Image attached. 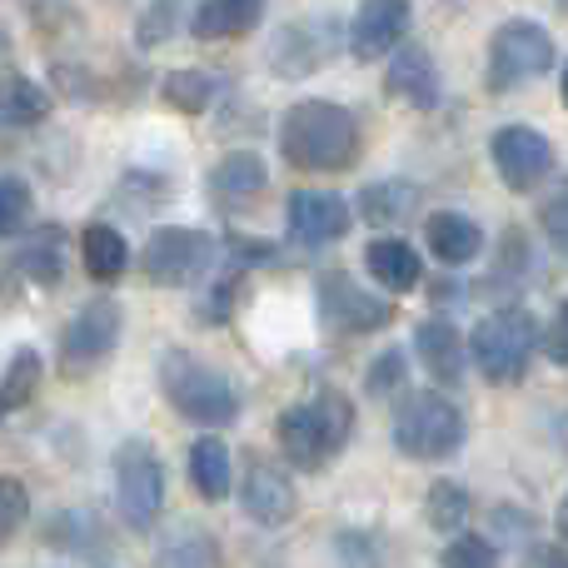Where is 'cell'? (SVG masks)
<instances>
[{
	"mask_svg": "<svg viewBox=\"0 0 568 568\" xmlns=\"http://www.w3.org/2000/svg\"><path fill=\"white\" fill-rule=\"evenodd\" d=\"M190 484H195V494L205 504L230 499V489H235V459H230V444L220 434L195 439V449H190Z\"/></svg>",
	"mask_w": 568,
	"mask_h": 568,
	"instance_id": "44dd1931",
	"label": "cell"
},
{
	"mask_svg": "<svg viewBox=\"0 0 568 568\" xmlns=\"http://www.w3.org/2000/svg\"><path fill=\"white\" fill-rule=\"evenodd\" d=\"M40 379H45V359H40V349H30V344H20V349L10 354L6 374H0V414H16V409H26V404L36 399Z\"/></svg>",
	"mask_w": 568,
	"mask_h": 568,
	"instance_id": "cb8c5ba5",
	"label": "cell"
},
{
	"mask_svg": "<svg viewBox=\"0 0 568 568\" xmlns=\"http://www.w3.org/2000/svg\"><path fill=\"white\" fill-rule=\"evenodd\" d=\"M26 519H30V489L20 479H10V474H0V549L26 529Z\"/></svg>",
	"mask_w": 568,
	"mask_h": 568,
	"instance_id": "d6a6232c",
	"label": "cell"
},
{
	"mask_svg": "<svg viewBox=\"0 0 568 568\" xmlns=\"http://www.w3.org/2000/svg\"><path fill=\"white\" fill-rule=\"evenodd\" d=\"M294 479L280 469V464H265V459H250L245 469V484H240V509H245L250 524L260 529H280V524L294 519Z\"/></svg>",
	"mask_w": 568,
	"mask_h": 568,
	"instance_id": "4fadbf2b",
	"label": "cell"
},
{
	"mask_svg": "<svg viewBox=\"0 0 568 568\" xmlns=\"http://www.w3.org/2000/svg\"><path fill=\"white\" fill-rule=\"evenodd\" d=\"M389 95L404 100L409 110H439L444 100V75L434 65V55L424 45H399L389 60Z\"/></svg>",
	"mask_w": 568,
	"mask_h": 568,
	"instance_id": "9a60e30c",
	"label": "cell"
},
{
	"mask_svg": "<svg viewBox=\"0 0 568 568\" xmlns=\"http://www.w3.org/2000/svg\"><path fill=\"white\" fill-rule=\"evenodd\" d=\"M394 449L404 459H424V464H439L449 454L464 449V414L454 399L434 389H414L399 399L394 409Z\"/></svg>",
	"mask_w": 568,
	"mask_h": 568,
	"instance_id": "5b68a950",
	"label": "cell"
},
{
	"mask_svg": "<svg viewBox=\"0 0 568 568\" xmlns=\"http://www.w3.org/2000/svg\"><path fill=\"white\" fill-rule=\"evenodd\" d=\"M364 270H369L374 284L389 290V294H409V290H419L424 284L419 250H414L409 240H394V235L369 240V250H364Z\"/></svg>",
	"mask_w": 568,
	"mask_h": 568,
	"instance_id": "e0dca14e",
	"label": "cell"
},
{
	"mask_svg": "<svg viewBox=\"0 0 568 568\" xmlns=\"http://www.w3.org/2000/svg\"><path fill=\"white\" fill-rule=\"evenodd\" d=\"M80 260H85L95 284H115L130 270V245L115 225H90L85 235H80Z\"/></svg>",
	"mask_w": 568,
	"mask_h": 568,
	"instance_id": "603a6c76",
	"label": "cell"
},
{
	"mask_svg": "<svg viewBox=\"0 0 568 568\" xmlns=\"http://www.w3.org/2000/svg\"><path fill=\"white\" fill-rule=\"evenodd\" d=\"M30 210H36V195H30L26 180L0 175V240L20 235L30 225Z\"/></svg>",
	"mask_w": 568,
	"mask_h": 568,
	"instance_id": "4dcf8cb0",
	"label": "cell"
},
{
	"mask_svg": "<svg viewBox=\"0 0 568 568\" xmlns=\"http://www.w3.org/2000/svg\"><path fill=\"white\" fill-rule=\"evenodd\" d=\"M414 205H419V190L404 185V180H379L359 195V210L369 225H394V220L414 215Z\"/></svg>",
	"mask_w": 568,
	"mask_h": 568,
	"instance_id": "f1b7e54d",
	"label": "cell"
},
{
	"mask_svg": "<svg viewBox=\"0 0 568 568\" xmlns=\"http://www.w3.org/2000/svg\"><path fill=\"white\" fill-rule=\"evenodd\" d=\"M424 514H429V524H434L439 534H459L464 519L474 514V499H469V489H464V484L439 479V484L429 489V499H424Z\"/></svg>",
	"mask_w": 568,
	"mask_h": 568,
	"instance_id": "f546056e",
	"label": "cell"
},
{
	"mask_svg": "<svg viewBox=\"0 0 568 568\" xmlns=\"http://www.w3.org/2000/svg\"><path fill=\"white\" fill-rule=\"evenodd\" d=\"M115 509L135 534H150L165 514V464L150 439H125L115 449Z\"/></svg>",
	"mask_w": 568,
	"mask_h": 568,
	"instance_id": "52a82bcc",
	"label": "cell"
},
{
	"mask_svg": "<svg viewBox=\"0 0 568 568\" xmlns=\"http://www.w3.org/2000/svg\"><path fill=\"white\" fill-rule=\"evenodd\" d=\"M424 240H429L434 260L449 270L479 260V250H484V230L474 225L469 215H459V210H434V215L424 220Z\"/></svg>",
	"mask_w": 568,
	"mask_h": 568,
	"instance_id": "ac0fdd59",
	"label": "cell"
},
{
	"mask_svg": "<svg viewBox=\"0 0 568 568\" xmlns=\"http://www.w3.org/2000/svg\"><path fill=\"white\" fill-rule=\"evenodd\" d=\"M494 275H504L499 284H519L529 275V260H524V235L519 230H509V240H504V260L494 265Z\"/></svg>",
	"mask_w": 568,
	"mask_h": 568,
	"instance_id": "d590c367",
	"label": "cell"
},
{
	"mask_svg": "<svg viewBox=\"0 0 568 568\" xmlns=\"http://www.w3.org/2000/svg\"><path fill=\"white\" fill-rule=\"evenodd\" d=\"M50 115V95L30 75L0 80V125H40Z\"/></svg>",
	"mask_w": 568,
	"mask_h": 568,
	"instance_id": "484cf974",
	"label": "cell"
},
{
	"mask_svg": "<svg viewBox=\"0 0 568 568\" xmlns=\"http://www.w3.org/2000/svg\"><path fill=\"white\" fill-rule=\"evenodd\" d=\"M265 20L260 0H205V6L190 10V36L195 40H235Z\"/></svg>",
	"mask_w": 568,
	"mask_h": 568,
	"instance_id": "ffe728a7",
	"label": "cell"
},
{
	"mask_svg": "<svg viewBox=\"0 0 568 568\" xmlns=\"http://www.w3.org/2000/svg\"><path fill=\"white\" fill-rule=\"evenodd\" d=\"M544 230H549V245L564 250V240H568V230H564V195H554L549 205H544Z\"/></svg>",
	"mask_w": 568,
	"mask_h": 568,
	"instance_id": "74e56055",
	"label": "cell"
},
{
	"mask_svg": "<svg viewBox=\"0 0 568 568\" xmlns=\"http://www.w3.org/2000/svg\"><path fill=\"white\" fill-rule=\"evenodd\" d=\"M180 26V6H145L135 20V40L140 45H160V40H170Z\"/></svg>",
	"mask_w": 568,
	"mask_h": 568,
	"instance_id": "e575fe53",
	"label": "cell"
},
{
	"mask_svg": "<svg viewBox=\"0 0 568 568\" xmlns=\"http://www.w3.org/2000/svg\"><path fill=\"white\" fill-rule=\"evenodd\" d=\"M404 374H409V359H404V349H384L379 359L369 364V374H364V389L379 399V394H399L404 389Z\"/></svg>",
	"mask_w": 568,
	"mask_h": 568,
	"instance_id": "836d02e7",
	"label": "cell"
},
{
	"mask_svg": "<svg viewBox=\"0 0 568 568\" xmlns=\"http://www.w3.org/2000/svg\"><path fill=\"white\" fill-rule=\"evenodd\" d=\"M559 65V45L534 20H509L489 40V90H519Z\"/></svg>",
	"mask_w": 568,
	"mask_h": 568,
	"instance_id": "ba28073f",
	"label": "cell"
},
{
	"mask_svg": "<svg viewBox=\"0 0 568 568\" xmlns=\"http://www.w3.org/2000/svg\"><path fill=\"white\" fill-rule=\"evenodd\" d=\"M539 339H544L539 320H534L524 304H509V310H494V314H484V320L474 324L464 354L479 364L484 379L519 384L524 369L534 364V354H539Z\"/></svg>",
	"mask_w": 568,
	"mask_h": 568,
	"instance_id": "277c9868",
	"label": "cell"
},
{
	"mask_svg": "<svg viewBox=\"0 0 568 568\" xmlns=\"http://www.w3.org/2000/svg\"><path fill=\"white\" fill-rule=\"evenodd\" d=\"M489 155H494V170L504 175V185H509L514 195H529V190H539L544 180H549V170H554L549 135H544V130H534V125H504V130H494Z\"/></svg>",
	"mask_w": 568,
	"mask_h": 568,
	"instance_id": "8fae6325",
	"label": "cell"
},
{
	"mask_svg": "<svg viewBox=\"0 0 568 568\" xmlns=\"http://www.w3.org/2000/svg\"><path fill=\"white\" fill-rule=\"evenodd\" d=\"M215 265H220V240L195 225H160L155 235L145 240V255H140L145 280L160 284V290L200 284Z\"/></svg>",
	"mask_w": 568,
	"mask_h": 568,
	"instance_id": "8992f818",
	"label": "cell"
},
{
	"mask_svg": "<svg viewBox=\"0 0 568 568\" xmlns=\"http://www.w3.org/2000/svg\"><path fill=\"white\" fill-rule=\"evenodd\" d=\"M120 329H125V320H120V304L115 300H90L85 310H80L75 320L65 324V339H60V364H65V374L100 369V364L115 354Z\"/></svg>",
	"mask_w": 568,
	"mask_h": 568,
	"instance_id": "30bf717a",
	"label": "cell"
},
{
	"mask_svg": "<svg viewBox=\"0 0 568 568\" xmlns=\"http://www.w3.org/2000/svg\"><path fill=\"white\" fill-rule=\"evenodd\" d=\"M16 260L36 284H60V275H65V235H60L55 225L36 230V235L20 245Z\"/></svg>",
	"mask_w": 568,
	"mask_h": 568,
	"instance_id": "4316f807",
	"label": "cell"
},
{
	"mask_svg": "<svg viewBox=\"0 0 568 568\" xmlns=\"http://www.w3.org/2000/svg\"><path fill=\"white\" fill-rule=\"evenodd\" d=\"M284 225H290V240L320 250V245H334V240L349 235L354 210H349V200L329 195V190H294V195L284 200Z\"/></svg>",
	"mask_w": 568,
	"mask_h": 568,
	"instance_id": "7c38bea8",
	"label": "cell"
},
{
	"mask_svg": "<svg viewBox=\"0 0 568 568\" xmlns=\"http://www.w3.org/2000/svg\"><path fill=\"white\" fill-rule=\"evenodd\" d=\"M155 568H220V544L210 539L205 529L185 524V529H175L165 544H160Z\"/></svg>",
	"mask_w": 568,
	"mask_h": 568,
	"instance_id": "d4e9b609",
	"label": "cell"
},
{
	"mask_svg": "<svg viewBox=\"0 0 568 568\" xmlns=\"http://www.w3.org/2000/svg\"><path fill=\"white\" fill-rule=\"evenodd\" d=\"M314 300H320L324 329H334V334H374V329H384V324L394 320V304L384 300V294H374L369 284L344 275V270L320 275Z\"/></svg>",
	"mask_w": 568,
	"mask_h": 568,
	"instance_id": "9c48e42d",
	"label": "cell"
},
{
	"mask_svg": "<svg viewBox=\"0 0 568 568\" xmlns=\"http://www.w3.org/2000/svg\"><path fill=\"white\" fill-rule=\"evenodd\" d=\"M160 95H165V105H175L180 115H205L210 100L220 95V80L210 75V70H170L165 85H160Z\"/></svg>",
	"mask_w": 568,
	"mask_h": 568,
	"instance_id": "83f0119b",
	"label": "cell"
},
{
	"mask_svg": "<svg viewBox=\"0 0 568 568\" xmlns=\"http://www.w3.org/2000/svg\"><path fill=\"white\" fill-rule=\"evenodd\" d=\"M160 389H165L170 409L180 419L200 424V429H225V424L240 419V389L225 369L195 359L190 349H165L160 359Z\"/></svg>",
	"mask_w": 568,
	"mask_h": 568,
	"instance_id": "3957f363",
	"label": "cell"
},
{
	"mask_svg": "<svg viewBox=\"0 0 568 568\" xmlns=\"http://www.w3.org/2000/svg\"><path fill=\"white\" fill-rule=\"evenodd\" d=\"M439 568H499V549L484 534H454L439 554Z\"/></svg>",
	"mask_w": 568,
	"mask_h": 568,
	"instance_id": "1f68e13d",
	"label": "cell"
},
{
	"mask_svg": "<svg viewBox=\"0 0 568 568\" xmlns=\"http://www.w3.org/2000/svg\"><path fill=\"white\" fill-rule=\"evenodd\" d=\"M349 434H354V404L334 389L314 394V399H304V404H290L275 419L280 454L304 474L339 459V454L349 449Z\"/></svg>",
	"mask_w": 568,
	"mask_h": 568,
	"instance_id": "7a4b0ae2",
	"label": "cell"
},
{
	"mask_svg": "<svg viewBox=\"0 0 568 568\" xmlns=\"http://www.w3.org/2000/svg\"><path fill=\"white\" fill-rule=\"evenodd\" d=\"M280 155L310 175L349 170L359 160V120L334 100H300L280 120Z\"/></svg>",
	"mask_w": 568,
	"mask_h": 568,
	"instance_id": "6da1fadb",
	"label": "cell"
},
{
	"mask_svg": "<svg viewBox=\"0 0 568 568\" xmlns=\"http://www.w3.org/2000/svg\"><path fill=\"white\" fill-rule=\"evenodd\" d=\"M414 10L404 0H369V6L354 10L349 20V55L354 60H379L409 36Z\"/></svg>",
	"mask_w": 568,
	"mask_h": 568,
	"instance_id": "5bb4252c",
	"label": "cell"
},
{
	"mask_svg": "<svg viewBox=\"0 0 568 568\" xmlns=\"http://www.w3.org/2000/svg\"><path fill=\"white\" fill-rule=\"evenodd\" d=\"M414 354H419V364L439 384H459L464 369H469L464 334L454 329V320H444V314H434V320H424L419 329H414Z\"/></svg>",
	"mask_w": 568,
	"mask_h": 568,
	"instance_id": "2e32d148",
	"label": "cell"
},
{
	"mask_svg": "<svg viewBox=\"0 0 568 568\" xmlns=\"http://www.w3.org/2000/svg\"><path fill=\"white\" fill-rule=\"evenodd\" d=\"M230 294H235V275L220 280V290H210L205 300H200V320L205 324H225L230 320Z\"/></svg>",
	"mask_w": 568,
	"mask_h": 568,
	"instance_id": "8d00e7d4",
	"label": "cell"
},
{
	"mask_svg": "<svg viewBox=\"0 0 568 568\" xmlns=\"http://www.w3.org/2000/svg\"><path fill=\"white\" fill-rule=\"evenodd\" d=\"M265 185H270V165L255 150H235V155H225L210 170V200H220V205H245Z\"/></svg>",
	"mask_w": 568,
	"mask_h": 568,
	"instance_id": "d6986e66",
	"label": "cell"
},
{
	"mask_svg": "<svg viewBox=\"0 0 568 568\" xmlns=\"http://www.w3.org/2000/svg\"><path fill=\"white\" fill-rule=\"evenodd\" d=\"M324 60V40L314 36L310 20H300V26H284L275 36V45H270V70H275L280 80H304L314 75Z\"/></svg>",
	"mask_w": 568,
	"mask_h": 568,
	"instance_id": "7402d4cb",
	"label": "cell"
},
{
	"mask_svg": "<svg viewBox=\"0 0 568 568\" xmlns=\"http://www.w3.org/2000/svg\"><path fill=\"white\" fill-rule=\"evenodd\" d=\"M549 359L554 364L568 359V324L564 320H554V329H549Z\"/></svg>",
	"mask_w": 568,
	"mask_h": 568,
	"instance_id": "f35d334b",
	"label": "cell"
}]
</instances>
